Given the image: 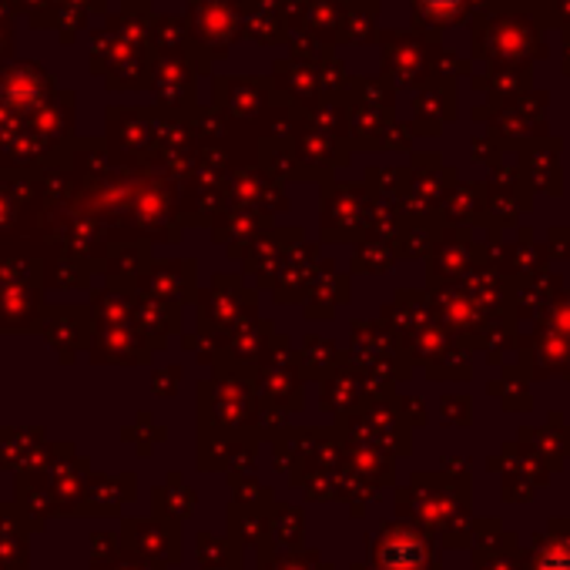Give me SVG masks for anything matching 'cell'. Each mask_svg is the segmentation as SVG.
I'll return each instance as SVG.
<instances>
[{"mask_svg":"<svg viewBox=\"0 0 570 570\" xmlns=\"http://www.w3.org/2000/svg\"><path fill=\"white\" fill-rule=\"evenodd\" d=\"M520 560H523V550H520L517 533L493 530L483 537V547L476 553V570H520Z\"/></svg>","mask_w":570,"mask_h":570,"instance_id":"3957f363","label":"cell"},{"mask_svg":"<svg viewBox=\"0 0 570 570\" xmlns=\"http://www.w3.org/2000/svg\"><path fill=\"white\" fill-rule=\"evenodd\" d=\"M520 570H570V517H553L523 550Z\"/></svg>","mask_w":570,"mask_h":570,"instance_id":"6da1fadb","label":"cell"},{"mask_svg":"<svg viewBox=\"0 0 570 570\" xmlns=\"http://www.w3.org/2000/svg\"><path fill=\"white\" fill-rule=\"evenodd\" d=\"M383 570H426L430 567V543L416 533L393 530L380 547Z\"/></svg>","mask_w":570,"mask_h":570,"instance_id":"7a4b0ae2","label":"cell"}]
</instances>
